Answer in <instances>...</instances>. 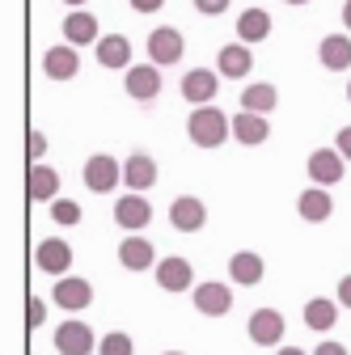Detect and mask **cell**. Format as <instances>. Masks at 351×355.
Returning <instances> with one entry per match:
<instances>
[{
  "instance_id": "d6a6232c",
  "label": "cell",
  "mask_w": 351,
  "mask_h": 355,
  "mask_svg": "<svg viewBox=\"0 0 351 355\" xmlns=\"http://www.w3.org/2000/svg\"><path fill=\"white\" fill-rule=\"evenodd\" d=\"M195 9H199L203 17H221V13L229 9V0H195Z\"/></svg>"
},
{
  "instance_id": "277c9868",
  "label": "cell",
  "mask_w": 351,
  "mask_h": 355,
  "mask_svg": "<svg viewBox=\"0 0 351 355\" xmlns=\"http://www.w3.org/2000/svg\"><path fill=\"white\" fill-rule=\"evenodd\" d=\"M305 169H309L314 187H334V182H343L347 161H343V153H339V148H314V153H309V161H305Z\"/></svg>"
},
{
  "instance_id": "44dd1931",
  "label": "cell",
  "mask_w": 351,
  "mask_h": 355,
  "mask_svg": "<svg viewBox=\"0 0 351 355\" xmlns=\"http://www.w3.org/2000/svg\"><path fill=\"white\" fill-rule=\"evenodd\" d=\"M267 136H271V127H267V119H262V114H250V110H237L233 114V140L237 144L258 148V144H267Z\"/></svg>"
},
{
  "instance_id": "4fadbf2b",
  "label": "cell",
  "mask_w": 351,
  "mask_h": 355,
  "mask_svg": "<svg viewBox=\"0 0 351 355\" xmlns=\"http://www.w3.org/2000/svg\"><path fill=\"white\" fill-rule=\"evenodd\" d=\"M216 89H221V72H207V68H191L182 76V98L191 106H212Z\"/></svg>"
},
{
  "instance_id": "8992f818",
  "label": "cell",
  "mask_w": 351,
  "mask_h": 355,
  "mask_svg": "<svg viewBox=\"0 0 351 355\" xmlns=\"http://www.w3.org/2000/svg\"><path fill=\"white\" fill-rule=\"evenodd\" d=\"M51 300H55L60 309H68V313H80V309L94 304V284L80 279V275H64V279H55Z\"/></svg>"
},
{
  "instance_id": "8d00e7d4",
  "label": "cell",
  "mask_w": 351,
  "mask_h": 355,
  "mask_svg": "<svg viewBox=\"0 0 351 355\" xmlns=\"http://www.w3.org/2000/svg\"><path fill=\"white\" fill-rule=\"evenodd\" d=\"M339 300L351 309V275H343V279H339Z\"/></svg>"
},
{
  "instance_id": "603a6c76",
  "label": "cell",
  "mask_w": 351,
  "mask_h": 355,
  "mask_svg": "<svg viewBox=\"0 0 351 355\" xmlns=\"http://www.w3.org/2000/svg\"><path fill=\"white\" fill-rule=\"evenodd\" d=\"M262 275H267V266H262V258H258L254 250H237V254L229 258V279H233V284L254 288V284H262Z\"/></svg>"
},
{
  "instance_id": "e575fe53",
  "label": "cell",
  "mask_w": 351,
  "mask_h": 355,
  "mask_svg": "<svg viewBox=\"0 0 351 355\" xmlns=\"http://www.w3.org/2000/svg\"><path fill=\"white\" fill-rule=\"evenodd\" d=\"M314 355H347V347H343V343H334V338H326V343H318V347H314Z\"/></svg>"
},
{
  "instance_id": "836d02e7",
  "label": "cell",
  "mask_w": 351,
  "mask_h": 355,
  "mask_svg": "<svg viewBox=\"0 0 351 355\" xmlns=\"http://www.w3.org/2000/svg\"><path fill=\"white\" fill-rule=\"evenodd\" d=\"M334 148L343 153V161H351V127H343L339 136H334Z\"/></svg>"
},
{
  "instance_id": "d590c367",
  "label": "cell",
  "mask_w": 351,
  "mask_h": 355,
  "mask_svg": "<svg viewBox=\"0 0 351 355\" xmlns=\"http://www.w3.org/2000/svg\"><path fill=\"white\" fill-rule=\"evenodd\" d=\"M165 5V0H131V9H136V13H157Z\"/></svg>"
},
{
  "instance_id": "83f0119b",
  "label": "cell",
  "mask_w": 351,
  "mask_h": 355,
  "mask_svg": "<svg viewBox=\"0 0 351 355\" xmlns=\"http://www.w3.org/2000/svg\"><path fill=\"white\" fill-rule=\"evenodd\" d=\"M339 322V300H326V296H314L309 304H305V326L318 330V334H330Z\"/></svg>"
},
{
  "instance_id": "484cf974",
  "label": "cell",
  "mask_w": 351,
  "mask_h": 355,
  "mask_svg": "<svg viewBox=\"0 0 351 355\" xmlns=\"http://www.w3.org/2000/svg\"><path fill=\"white\" fill-rule=\"evenodd\" d=\"M94 55H98V64L102 68H131V42L123 38V34H106L98 47H94Z\"/></svg>"
},
{
  "instance_id": "52a82bcc",
  "label": "cell",
  "mask_w": 351,
  "mask_h": 355,
  "mask_svg": "<svg viewBox=\"0 0 351 355\" xmlns=\"http://www.w3.org/2000/svg\"><path fill=\"white\" fill-rule=\"evenodd\" d=\"M34 266H38V271H47V275H55V279H64V271L72 266V245H68L64 237L38 241V250H34Z\"/></svg>"
},
{
  "instance_id": "f35d334b",
  "label": "cell",
  "mask_w": 351,
  "mask_h": 355,
  "mask_svg": "<svg viewBox=\"0 0 351 355\" xmlns=\"http://www.w3.org/2000/svg\"><path fill=\"white\" fill-rule=\"evenodd\" d=\"M275 355H305V351H300V347H280Z\"/></svg>"
},
{
  "instance_id": "7a4b0ae2",
  "label": "cell",
  "mask_w": 351,
  "mask_h": 355,
  "mask_svg": "<svg viewBox=\"0 0 351 355\" xmlns=\"http://www.w3.org/2000/svg\"><path fill=\"white\" fill-rule=\"evenodd\" d=\"M119 182H123V165L110 153H94L89 161H85V187H89L94 195H110Z\"/></svg>"
},
{
  "instance_id": "2e32d148",
  "label": "cell",
  "mask_w": 351,
  "mask_h": 355,
  "mask_svg": "<svg viewBox=\"0 0 351 355\" xmlns=\"http://www.w3.org/2000/svg\"><path fill=\"white\" fill-rule=\"evenodd\" d=\"M195 309H199V313L203 318H225L229 313V309H233V288L229 284H199L195 288Z\"/></svg>"
},
{
  "instance_id": "f1b7e54d",
  "label": "cell",
  "mask_w": 351,
  "mask_h": 355,
  "mask_svg": "<svg viewBox=\"0 0 351 355\" xmlns=\"http://www.w3.org/2000/svg\"><path fill=\"white\" fill-rule=\"evenodd\" d=\"M51 220H55L60 229L80 225V203H76V199H55V203H51Z\"/></svg>"
},
{
  "instance_id": "ba28073f",
  "label": "cell",
  "mask_w": 351,
  "mask_h": 355,
  "mask_svg": "<svg viewBox=\"0 0 351 355\" xmlns=\"http://www.w3.org/2000/svg\"><path fill=\"white\" fill-rule=\"evenodd\" d=\"M123 182H127V195H144L157 187V161L148 153H131L123 161Z\"/></svg>"
},
{
  "instance_id": "5b68a950",
  "label": "cell",
  "mask_w": 351,
  "mask_h": 355,
  "mask_svg": "<svg viewBox=\"0 0 351 355\" xmlns=\"http://www.w3.org/2000/svg\"><path fill=\"white\" fill-rule=\"evenodd\" d=\"M123 89H127V98H136V102H153L161 94V68L157 64H131L123 72Z\"/></svg>"
},
{
  "instance_id": "3957f363",
  "label": "cell",
  "mask_w": 351,
  "mask_h": 355,
  "mask_svg": "<svg viewBox=\"0 0 351 355\" xmlns=\"http://www.w3.org/2000/svg\"><path fill=\"white\" fill-rule=\"evenodd\" d=\"M182 51H187L182 30H173V26H157V30L148 34V60H153L157 68L178 64V60H182Z\"/></svg>"
},
{
  "instance_id": "9a60e30c",
  "label": "cell",
  "mask_w": 351,
  "mask_h": 355,
  "mask_svg": "<svg viewBox=\"0 0 351 355\" xmlns=\"http://www.w3.org/2000/svg\"><path fill=\"white\" fill-rule=\"evenodd\" d=\"M119 262L127 266V271H157V250L148 237H123L119 241Z\"/></svg>"
},
{
  "instance_id": "7c38bea8",
  "label": "cell",
  "mask_w": 351,
  "mask_h": 355,
  "mask_svg": "<svg viewBox=\"0 0 351 355\" xmlns=\"http://www.w3.org/2000/svg\"><path fill=\"white\" fill-rule=\"evenodd\" d=\"M191 284H195V266H191L187 258L169 254V258L157 262V288H161V292H187Z\"/></svg>"
},
{
  "instance_id": "d4e9b609",
  "label": "cell",
  "mask_w": 351,
  "mask_h": 355,
  "mask_svg": "<svg viewBox=\"0 0 351 355\" xmlns=\"http://www.w3.org/2000/svg\"><path fill=\"white\" fill-rule=\"evenodd\" d=\"M318 60L326 72H343L351 68V38L347 34H326L322 38V47H318Z\"/></svg>"
},
{
  "instance_id": "ac0fdd59",
  "label": "cell",
  "mask_w": 351,
  "mask_h": 355,
  "mask_svg": "<svg viewBox=\"0 0 351 355\" xmlns=\"http://www.w3.org/2000/svg\"><path fill=\"white\" fill-rule=\"evenodd\" d=\"M246 330H250V338L258 347H275L284 338V313H275V309H254Z\"/></svg>"
},
{
  "instance_id": "d6986e66",
  "label": "cell",
  "mask_w": 351,
  "mask_h": 355,
  "mask_svg": "<svg viewBox=\"0 0 351 355\" xmlns=\"http://www.w3.org/2000/svg\"><path fill=\"white\" fill-rule=\"evenodd\" d=\"M42 72H47L51 80H72V76L80 72L76 47H68V42H60V47H47V51H42Z\"/></svg>"
},
{
  "instance_id": "7402d4cb",
  "label": "cell",
  "mask_w": 351,
  "mask_h": 355,
  "mask_svg": "<svg viewBox=\"0 0 351 355\" xmlns=\"http://www.w3.org/2000/svg\"><path fill=\"white\" fill-rule=\"evenodd\" d=\"M250 68H254V55H250L246 42H229V47H221V55H216V72L225 80H241Z\"/></svg>"
},
{
  "instance_id": "4dcf8cb0",
  "label": "cell",
  "mask_w": 351,
  "mask_h": 355,
  "mask_svg": "<svg viewBox=\"0 0 351 355\" xmlns=\"http://www.w3.org/2000/svg\"><path fill=\"white\" fill-rule=\"evenodd\" d=\"M42 153H47V136L34 127L30 136H26V157H30V165H42Z\"/></svg>"
},
{
  "instance_id": "1f68e13d",
  "label": "cell",
  "mask_w": 351,
  "mask_h": 355,
  "mask_svg": "<svg viewBox=\"0 0 351 355\" xmlns=\"http://www.w3.org/2000/svg\"><path fill=\"white\" fill-rule=\"evenodd\" d=\"M42 322H47V304H42L38 296H30L26 300V330H38Z\"/></svg>"
},
{
  "instance_id": "30bf717a",
  "label": "cell",
  "mask_w": 351,
  "mask_h": 355,
  "mask_svg": "<svg viewBox=\"0 0 351 355\" xmlns=\"http://www.w3.org/2000/svg\"><path fill=\"white\" fill-rule=\"evenodd\" d=\"M169 225L178 229V233H199V229L207 225V207H203V199L178 195V199L169 203Z\"/></svg>"
},
{
  "instance_id": "7bdbcfd3",
  "label": "cell",
  "mask_w": 351,
  "mask_h": 355,
  "mask_svg": "<svg viewBox=\"0 0 351 355\" xmlns=\"http://www.w3.org/2000/svg\"><path fill=\"white\" fill-rule=\"evenodd\" d=\"M165 355H182V351H165Z\"/></svg>"
},
{
  "instance_id": "e0dca14e",
  "label": "cell",
  "mask_w": 351,
  "mask_h": 355,
  "mask_svg": "<svg viewBox=\"0 0 351 355\" xmlns=\"http://www.w3.org/2000/svg\"><path fill=\"white\" fill-rule=\"evenodd\" d=\"M64 38H68V47H98V42H102V34H98V17H94V13H85V9L68 13V17H64Z\"/></svg>"
},
{
  "instance_id": "60d3db41",
  "label": "cell",
  "mask_w": 351,
  "mask_h": 355,
  "mask_svg": "<svg viewBox=\"0 0 351 355\" xmlns=\"http://www.w3.org/2000/svg\"><path fill=\"white\" fill-rule=\"evenodd\" d=\"M284 5H296V9H300V5H309V0H284Z\"/></svg>"
},
{
  "instance_id": "74e56055",
  "label": "cell",
  "mask_w": 351,
  "mask_h": 355,
  "mask_svg": "<svg viewBox=\"0 0 351 355\" xmlns=\"http://www.w3.org/2000/svg\"><path fill=\"white\" fill-rule=\"evenodd\" d=\"M343 26L351 30V0H347V5H343Z\"/></svg>"
},
{
  "instance_id": "cb8c5ba5",
  "label": "cell",
  "mask_w": 351,
  "mask_h": 355,
  "mask_svg": "<svg viewBox=\"0 0 351 355\" xmlns=\"http://www.w3.org/2000/svg\"><path fill=\"white\" fill-rule=\"evenodd\" d=\"M275 106H280V89H275V85L254 80V85H246V89H241V110H250V114H262V119H267Z\"/></svg>"
},
{
  "instance_id": "6da1fadb",
  "label": "cell",
  "mask_w": 351,
  "mask_h": 355,
  "mask_svg": "<svg viewBox=\"0 0 351 355\" xmlns=\"http://www.w3.org/2000/svg\"><path fill=\"white\" fill-rule=\"evenodd\" d=\"M187 136L195 148H221L233 136V119L221 106H195L187 119Z\"/></svg>"
},
{
  "instance_id": "9c48e42d",
  "label": "cell",
  "mask_w": 351,
  "mask_h": 355,
  "mask_svg": "<svg viewBox=\"0 0 351 355\" xmlns=\"http://www.w3.org/2000/svg\"><path fill=\"white\" fill-rule=\"evenodd\" d=\"M148 220H153V203H148L144 195H123V199L114 203V225L127 229L131 237H136L140 229H148Z\"/></svg>"
},
{
  "instance_id": "ffe728a7",
  "label": "cell",
  "mask_w": 351,
  "mask_h": 355,
  "mask_svg": "<svg viewBox=\"0 0 351 355\" xmlns=\"http://www.w3.org/2000/svg\"><path fill=\"white\" fill-rule=\"evenodd\" d=\"M296 211H300V220H309V225H322V220L334 216V199H330L326 187H305L300 199H296Z\"/></svg>"
},
{
  "instance_id": "f546056e",
  "label": "cell",
  "mask_w": 351,
  "mask_h": 355,
  "mask_svg": "<svg viewBox=\"0 0 351 355\" xmlns=\"http://www.w3.org/2000/svg\"><path fill=\"white\" fill-rule=\"evenodd\" d=\"M98 355H136V343H131V334H123V330H110L102 338Z\"/></svg>"
},
{
  "instance_id": "4316f807",
  "label": "cell",
  "mask_w": 351,
  "mask_h": 355,
  "mask_svg": "<svg viewBox=\"0 0 351 355\" xmlns=\"http://www.w3.org/2000/svg\"><path fill=\"white\" fill-rule=\"evenodd\" d=\"M271 34V13L267 9H246L237 17V42H246V47H254V42H262Z\"/></svg>"
},
{
  "instance_id": "8fae6325",
  "label": "cell",
  "mask_w": 351,
  "mask_h": 355,
  "mask_svg": "<svg viewBox=\"0 0 351 355\" xmlns=\"http://www.w3.org/2000/svg\"><path fill=\"white\" fill-rule=\"evenodd\" d=\"M55 347H60V355H94L102 343L94 338V330L85 322H64L55 330Z\"/></svg>"
},
{
  "instance_id": "ab89813d",
  "label": "cell",
  "mask_w": 351,
  "mask_h": 355,
  "mask_svg": "<svg viewBox=\"0 0 351 355\" xmlns=\"http://www.w3.org/2000/svg\"><path fill=\"white\" fill-rule=\"evenodd\" d=\"M64 5H68V9H72V13H76V9H80V5H85V0H64Z\"/></svg>"
},
{
  "instance_id": "b9f144b4",
  "label": "cell",
  "mask_w": 351,
  "mask_h": 355,
  "mask_svg": "<svg viewBox=\"0 0 351 355\" xmlns=\"http://www.w3.org/2000/svg\"><path fill=\"white\" fill-rule=\"evenodd\" d=\"M347 102H351V80H347Z\"/></svg>"
},
{
  "instance_id": "5bb4252c",
  "label": "cell",
  "mask_w": 351,
  "mask_h": 355,
  "mask_svg": "<svg viewBox=\"0 0 351 355\" xmlns=\"http://www.w3.org/2000/svg\"><path fill=\"white\" fill-rule=\"evenodd\" d=\"M26 199L30 203H55L60 199V173L51 165H30V173H26Z\"/></svg>"
}]
</instances>
